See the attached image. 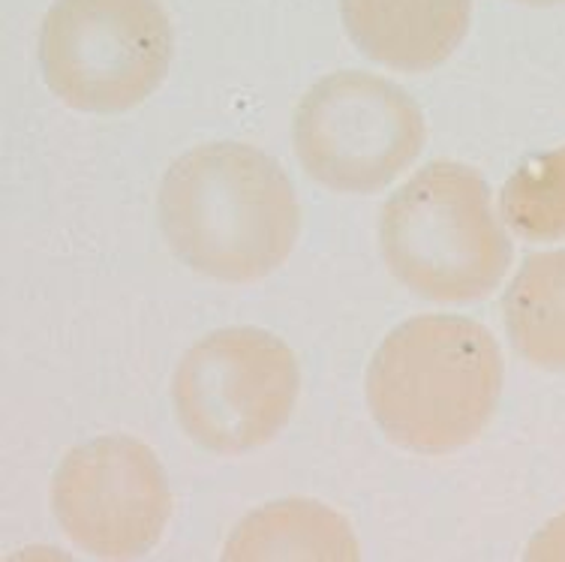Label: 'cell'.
<instances>
[{"instance_id":"8992f818","label":"cell","mask_w":565,"mask_h":562,"mask_svg":"<svg viewBox=\"0 0 565 562\" xmlns=\"http://www.w3.org/2000/svg\"><path fill=\"white\" fill-rule=\"evenodd\" d=\"M295 153L305 172L338 193H376L422 153L424 115L388 78L334 73L295 112Z\"/></svg>"},{"instance_id":"5b68a950","label":"cell","mask_w":565,"mask_h":562,"mask_svg":"<svg viewBox=\"0 0 565 562\" xmlns=\"http://www.w3.org/2000/svg\"><path fill=\"white\" fill-rule=\"evenodd\" d=\"M298 385V361L282 340L259 328H226L181 358L172 401L193 443L217 455H244L286 427Z\"/></svg>"},{"instance_id":"7c38bea8","label":"cell","mask_w":565,"mask_h":562,"mask_svg":"<svg viewBox=\"0 0 565 562\" xmlns=\"http://www.w3.org/2000/svg\"><path fill=\"white\" fill-rule=\"evenodd\" d=\"M530 560H565V518L554 520L547 530L533 541L526 553Z\"/></svg>"},{"instance_id":"3957f363","label":"cell","mask_w":565,"mask_h":562,"mask_svg":"<svg viewBox=\"0 0 565 562\" xmlns=\"http://www.w3.org/2000/svg\"><path fill=\"white\" fill-rule=\"evenodd\" d=\"M382 259L394 277L430 301H479L509 271L511 241L476 169L430 162L385 202Z\"/></svg>"},{"instance_id":"ba28073f","label":"cell","mask_w":565,"mask_h":562,"mask_svg":"<svg viewBox=\"0 0 565 562\" xmlns=\"http://www.w3.org/2000/svg\"><path fill=\"white\" fill-rule=\"evenodd\" d=\"M340 15L370 61L427 73L463 43L472 0H340Z\"/></svg>"},{"instance_id":"4fadbf2b","label":"cell","mask_w":565,"mask_h":562,"mask_svg":"<svg viewBox=\"0 0 565 562\" xmlns=\"http://www.w3.org/2000/svg\"><path fill=\"white\" fill-rule=\"evenodd\" d=\"M518 3H533V7H547V3H563V0H518Z\"/></svg>"},{"instance_id":"9c48e42d","label":"cell","mask_w":565,"mask_h":562,"mask_svg":"<svg viewBox=\"0 0 565 562\" xmlns=\"http://www.w3.org/2000/svg\"><path fill=\"white\" fill-rule=\"evenodd\" d=\"M223 560H359V541L343 515L313 499H282L244 518Z\"/></svg>"},{"instance_id":"6da1fadb","label":"cell","mask_w":565,"mask_h":562,"mask_svg":"<svg viewBox=\"0 0 565 562\" xmlns=\"http://www.w3.org/2000/svg\"><path fill=\"white\" fill-rule=\"evenodd\" d=\"M178 259L223 283H253L289 259L301 208L280 166L253 145L214 141L169 166L157 195Z\"/></svg>"},{"instance_id":"52a82bcc","label":"cell","mask_w":565,"mask_h":562,"mask_svg":"<svg viewBox=\"0 0 565 562\" xmlns=\"http://www.w3.org/2000/svg\"><path fill=\"white\" fill-rule=\"evenodd\" d=\"M61 530L99 560H139L163 536L172 494L157 455L130 436H97L64 457L52 485Z\"/></svg>"},{"instance_id":"277c9868","label":"cell","mask_w":565,"mask_h":562,"mask_svg":"<svg viewBox=\"0 0 565 562\" xmlns=\"http://www.w3.org/2000/svg\"><path fill=\"white\" fill-rule=\"evenodd\" d=\"M172 45L160 0H57L40 28V66L66 106L111 115L163 85Z\"/></svg>"},{"instance_id":"30bf717a","label":"cell","mask_w":565,"mask_h":562,"mask_svg":"<svg viewBox=\"0 0 565 562\" xmlns=\"http://www.w3.org/2000/svg\"><path fill=\"white\" fill-rule=\"evenodd\" d=\"M511 347L530 364L565 370V250L523 262L502 298Z\"/></svg>"},{"instance_id":"7a4b0ae2","label":"cell","mask_w":565,"mask_h":562,"mask_svg":"<svg viewBox=\"0 0 565 562\" xmlns=\"http://www.w3.org/2000/svg\"><path fill=\"white\" fill-rule=\"evenodd\" d=\"M502 391V356L463 316H415L382 340L367 368L380 431L418 455H448L488 427Z\"/></svg>"},{"instance_id":"8fae6325","label":"cell","mask_w":565,"mask_h":562,"mask_svg":"<svg viewBox=\"0 0 565 562\" xmlns=\"http://www.w3.org/2000/svg\"><path fill=\"white\" fill-rule=\"evenodd\" d=\"M502 220L530 241L565 238V148L518 166L500 195Z\"/></svg>"}]
</instances>
